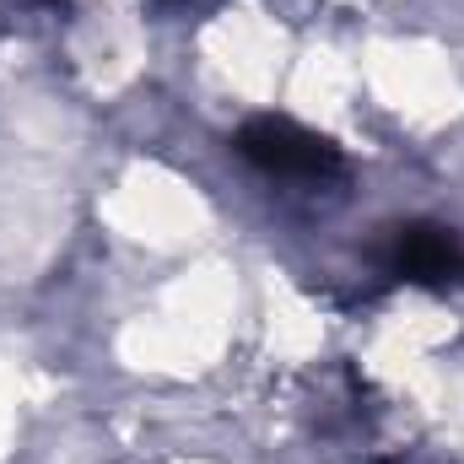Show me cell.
<instances>
[{
	"label": "cell",
	"instance_id": "cell-1",
	"mask_svg": "<svg viewBox=\"0 0 464 464\" xmlns=\"http://www.w3.org/2000/svg\"><path fill=\"white\" fill-rule=\"evenodd\" d=\"M237 151L254 162V168H265V173H276V179H335L346 162H341V151L324 140V135H314V130H303L297 119H248L243 130H237Z\"/></svg>",
	"mask_w": 464,
	"mask_h": 464
},
{
	"label": "cell",
	"instance_id": "cell-2",
	"mask_svg": "<svg viewBox=\"0 0 464 464\" xmlns=\"http://www.w3.org/2000/svg\"><path fill=\"white\" fill-rule=\"evenodd\" d=\"M394 270L411 281H449L464 270V254L454 243V232L443 227H400L394 232Z\"/></svg>",
	"mask_w": 464,
	"mask_h": 464
}]
</instances>
